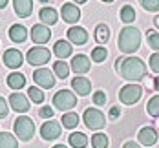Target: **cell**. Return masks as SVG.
<instances>
[{
	"label": "cell",
	"instance_id": "35",
	"mask_svg": "<svg viewBox=\"0 0 159 148\" xmlns=\"http://www.w3.org/2000/svg\"><path fill=\"white\" fill-rule=\"evenodd\" d=\"M92 99H93V104H95V106H104V104H106V92L99 90V92L93 93Z\"/></svg>",
	"mask_w": 159,
	"mask_h": 148
},
{
	"label": "cell",
	"instance_id": "31",
	"mask_svg": "<svg viewBox=\"0 0 159 148\" xmlns=\"http://www.w3.org/2000/svg\"><path fill=\"white\" fill-rule=\"evenodd\" d=\"M28 95H30V99H31L35 104H42V102H44V92H42L39 86H30Z\"/></svg>",
	"mask_w": 159,
	"mask_h": 148
},
{
	"label": "cell",
	"instance_id": "18",
	"mask_svg": "<svg viewBox=\"0 0 159 148\" xmlns=\"http://www.w3.org/2000/svg\"><path fill=\"white\" fill-rule=\"evenodd\" d=\"M13 9L18 18H28L33 13V0H13Z\"/></svg>",
	"mask_w": 159,
	"mask_h": 148
},
{
	"label": "cell",
	"instance_id": "2",
	"mask_svg": "<svg viewBox=\"0 0 159 148\" xmlns=\"http://www.w3.org/2000/svg\"><path fill=\"white\" fill-rule=\"evenodd\" d=\"M139 46H141V31L135 26L123 28L119 33V38H117V48L126 55H132L139 49Z\"/></svg>",
	"mask_w": 159,
	"mask_h": 148
},
{
	"label": "cell",
	"instance_id": "22",
	"mask_svg": "<svg viewBox=\"0 0 159 148\" xmlns=\"http://www.w3.org/2000/svg\"><path fill=\"white\" fill-rule=\"evenodd\" d=\"M68 143L71 148H86L88 146V135L82 132H71L68 135Z\"/></svg>",
	"mask_w": 159,
	"mask_h": 148
},
{
	"label": "cell",
	"instance_id": "36",
	"mask_svg": "<svg viewBox=\"0 0 159 148\" xmlns=\"http://www.w3.org/2000/svg\"><path fill=\"white\" fill-rule=\"evenodd\" d=\"M150 70L154 71V73H159V51H156V53H152L150 55Z\"/></svg>",
	"mask_w": 159,
	"mask_h": 148
},
{
	"label": "cell",
	"instance_id": "46",
	"mask_svg": "<svg viewBox=\"0 0 159 148\" xmlns=\"http://www.w3.org/2000/svg\"><path fill=\"white\" fill-rule=\"evenodd\" d=\"M73 2H77V4H84L86 0H73Z\"/></svg>",
	"mask_w": 159,
	"mask_h": 148
},
{
	"label": "cell",
	"instance_id": "14",
	"mask_svg": "<svg viewBox=\"0 0 159 148\" xmlns=\"http://www.w3.org/2000/svg\"><path fill=\"white\" fill-rule=\"evenodd\" d=\"M90 57H86L84 53H77L71 57V62H70V68L77 73V75H82V73H88L90 71Z\"/></svg>",
	"mask_w": 159,
	"mask_h": 148
},
{
	"label": "cell",
	"instance_id": "41",
	"mask_svg": "<svg viewBox=\"0 0 159 148\" xmlns=\"http://www.w3.org/2000/svg\"><path fill=\"white\" fill-rule=\"evenodd\" d=\"M154 90H156V92H159V77H156V79H154Z\"/></svg>",
	"mask_w": 159,
	"mask_h": 148
},
{
	"label": "cell",
	"instance_id": "40",
	"mask_svg": "<svg viewBox=\"0 0 159 148\" xmlns=\"http://www.w3.org/2000/svg\"><path fill=\"white\" fill-rule=\"evenodd\" d=\"M123 148H141V145L135 143V141H126V143L123 145Z\"/></svg>",
	"mask_w": 159,
	"mask_h": 148
},
{
	"label": "cell",
	"instance_id": "42",
	"mask_svg": "<svg viewBox=\"0 0 159 148\" xmlns=\"http://www.w3.org/2000/svg\"><path fill=\"white\" fill-rule=\"evenodd\" d=\"M7 2H9V0H0V9H4V7L7 6Z\"/></svg>",
	"mask_w": 159,
	"mask_h": 148
},
{
	"label": "cell",
	"instance_id": "10",
	"mask_svg": "<svg viewBox=\"0 0 159 148\" xmlns=\"http://www.w3.org/2000/svg\"><path fill=\"white\" fill-rule=\"evenodd\" d=\"M159 139V132L154 126H143L141 130L137 132V141L143 146H154Z\"/></svg>",
	"mask_w": 159,
	"mask_h": 148
},
{
	"label": "cell",
	"instance_id": "44",
	"mask_svg": "<svg viewBox=\"0 0 159 148\" xmlns=\"http://www.w3.org/2000/svg\"><path fill=\"white\" fill-rule=\"evenodd\" d=\"M53 148H68V146H66V145H55Z\"/></svg>",
	"mask_w": 159,
	"mask_h": 148
},
{
	"label": "cell",
	"instance_id": "13",
	"mask_svg": "<svg viewBox=\"0 0 159 148\" xmlns=\"http://www.w3.org/2000/svg\"><path fill=\"white\" fill-rule=\"evenodd\" d=\"M68 42L70 44H75V46H82V44H86L88 42V31L84 29V28H80V26H71L68 31Z\"/></svg>",
	"mask_w": 159,
	"mask_h": 148
},
{
	"label": "cell",
	"instance_id": "45",
	"mask_svg": "<svg viewBox=\"0 0 159 148\" xmlns=\"http://www.w3.org/2000/svg\"><path fill=\"white\" fill-rule=\"evenodd\" d=\"M42 4H51V0H40Z\"/></svg>",
	"mask_w": 159,
	"mask_h": 148
},
{
	"label": "cell",
	"instance_id": "5",
	"mask_svg": "<svg viewBox=\"0 0 159 148\" xmlns=\"http://www.w3.org/2000/svg\"><path fill=\"white\" fill-rule=\"evenodd\" d=\"M53 106H57L61 112H71L77 106V95L71 90H59L53 95Z\"/></svg>",
	"mask_w": 159,
	"mask_h": 148
},
{
	"label": "cell",
	"instance_id": "9",
	"mask_svg": "<svg viewBox=\"0 0 159 148\" xmlns=\"http://www.w3.org/2000/svg\"><path fill=\"white\" fill-rule=\"evenodd\" d=\"M33 81L37 82L40 88H53L55 86V75L49 71L48 68H39L33 71Z\"/></svg>",
	"mask_w": 159,
	"mask_h": 148
},
{
	"label": "cell",
	"instance_id": "30",
	"mask_svg": "<svg viewBox=\"0 0 159 148\" xmlns=\"http://www.w3.org/2000/svg\"><path fill=\"white\" fill-rule=\"evenodd\" d=\"M53 71H55V75L59 77V79H68V75H70V66L68 62H64V61H57L55 64H53Z\"/></svg>",
	"mask_w": 159,
	"mask_h": 148
},
{
	"label": "cell",
	"instance_id": "11",
	"mask_svg": "<svg viewBox=\"0 0 159 148\" xmlns=\"http://www.w3.org/2000/svg\"><path fill=\"white\" fill-rule=\"evenodd\" d=\"M2 61H4V64L7 66V68L16 70V68H20L22 62H24V55L20 53V49L7 48L6 51H4V55H2Z\"/></svg>",
	"mask_w": 159,
	"mask_h": 148
},
{
	"label": "cell",
	"instance_id": "34",
	"mask_svg": "<svg viewBox=\"0 0 159 148\" xmlns=\"http://www.w3.org/2000/svg\"><path fill=\"white\" fill-rule=\"evenodd\" d=\"M139 4L143 6V9L150 13H157L159 11V0H139Z\"/></svg>",
	"mask_w": 159,
	"mask_h": 148
},
{
	"label": "cell",
	"instance_id": "26",
	"mask_svg": "<svg viewBox=\"0 0 159 148\" xmlns=\"http://www.w3.org/2000/svg\"><path fill=\"white\" fill-rule=\"evenodd\" d=\"M0 148H18V139L9 132H0Z\"/></svg>",
	"mask_w": 159,
	"mask_h": 148
},
{
	"label": "cell",
	"instance_id": "33",
	"mask_svg": "<svg viewBox=\"0 0 159 148\" xmlns=\"http://www.w3.org/2000/svg\"><path fill=\"white\" fill-rule=\"evenodd\" d=\"M146 40H148V46L154 51H159V33L156 29H148L146 31Z\"/></svg>",
	"mask_w": 159,
	"mask_h": 148
},
{
	"label": "cell",
	"instance_id": "28",
	"mask_svg": "<svg viewBox=\"0 0 159 148\" xmlns=\"http://www.w3.org/2000/svg\"><path fill=\"white\" fill-rule=\"evenodd\" d=\"M146 114L150 115V117L159 119V93L148 99V102H146Z\"/></svg>",
	"mask_w": 159,
	"mask_h": 148
},
{
	"label": "cell",
	"instance_id": "19",
	"mask_svg": "<svg viewBox=\"0 0 159 148\" xmlns=\"http://www.w3.org/2000/svg\"><path fill=\"white\" fill-rule=\"evenodd\" d=\"M53 53L59 57V61H64L73 53V48H71V44L68 40H57L55 46H53Z\"/></svg>",
	"mask_w": 159,
	"mask_h": 148
},
{
	"label": "cell",
	"instance_id": "12",
	"mask_svg": "<svg viewBox=\"0 0 159 148\" xmlns=\"http://www.w3.org/2000/svg\"><path fill=\"white\" fill-rule=\"evenodd\" d=\"M30 37L35 44H46L49 38H51V31L46 24H35L30 31Z\"/></svg>",
	"mask_w": 159,
	"mask_h": 148
},
{
	"label": "cell",
	"instance_id": "25",
	"mask_svg": "<svg viewBox=\"0 0 159 148\" xmlns=\"http://www.w3.org/2000/svg\"><path fill=\"white\" fill-rule=\"evenodd\" d=\"M62 126L64 128H68V130H73V128H77V124L80 123L79 115H77V112H66V114L62 115Z\"/></svg>",
	"mask_w": 159,
	"mask_h": 148
},
{
	"label": "cell",
	"instance_id": "16",
	"mask_svg": "<svg viewBox=\"0 0 159 148\" xmlns=\"http://www.w3.org/2000/svg\"><path fill=\"white\" fill-rule=\"evenodd\" d=\"M61 15H62L64 22L77 24L80 20V9H79V6H75V4H64L62 9H61Z\"/></svg>",
	"mask_w": 159,
	"mask_h": 148
},
{
	"label": "cell",
	"instance_id": "48",
	"mask_svg": "<svg viewBox=\"0 0 159 148\" xmlns=\"http://www.w3.org/2000/svg\"><path fill=\"white\" fill-rule=\"evenodd\" d=\"M157 130H159V119H157Z\"/></svg>",
	"mask_w": 159,
	"mask_h": 148
},
{
	"label": "cell",
	"instance_id": "17",
	"mask_svg": "<svg viewBox=\"0 0 159 148\" xmlns=\"http://www.w3.org/2000/svg\"><path fill=\"white\" fill-rule=\"evenodd\" d=\"M71 90L77 92V95H80V97H86L92 92V82H90V79H86V77H75L71 81Z\"/></svg>",
	"mask_w": 159,
	"mask_h": 148
},
{
	"label": "cell",
	"instance_id": "21",
	"mask_svg": "<svg viewBox=\"0 0 159 148\" xmlns=\"http://www.w3.org/2000/svg\"><path fill=\"white\" fill-rule=\"evenodd\" d=\"M39 18L42 20V24H46V26H53V24H57V20H59V13H57V9H53V7H42L40 11H39Z\"/></svg>",
	"mask_w": 159,
	"mask_h": 148
},
{
	"label": "cell",
	"instance_id": "4",
	"mask_svg": "<svg viewBox=\"0 0 159 148\" xmlns=\"http://www.w3.org/2000/svg\"><path fill=\"white\" fill-rule=\"evenodd\" d=\"M119 101L121 104L125 106H132L135 104L139 99L143 97V86L141 84H135V82H130V84H125L121 90H119Z\"/></svg>",
	"mask_w": 159,
	"mask_h": 148
},
{
	"label": "cell",
	"instance_id": "37",
	"mask_svg": "<svg viewBox=\"0 0 159 148\" xmlns=\"http://www.w3.org/2000/svg\"><path fill=\"white\" fill-rule=\"evenodd\" d=\"M9 114V102L0 95V119H6Z\"/></svg>",
	"mask_w": 159,
	"mask_h": 148
},
{
	"label": "cell",
	"instance_id": "7",
	"mask_svg": "<svg viewBox=\"0 0 159 148\" xmlns=\"http://www.w3.org/2000/svg\"><path fill=\"white\" fill-rule=\"evenodd\" d=\"M26 59L31 66H44L48 64L49 59H51V51L48 48H42V46H35V48L28 49Z\"/></svg>",
	"mask_w": 159,
	"mask_h": 148
},
{
	"label": "cell",
	"instance_id": "24",
	"mask_svg": "<svg viewBox=\"0 0 159 148\" xmlns=\"http://www.w3.org/2000/svg\"><path fill=\"white\" fill-rule=\"evenodd\" d=\"M93 37H95V42L97 44H106L108 40H110V28L106 26V24H99L95 28V33H93Z\"/></svg>",
	"mask_w": 159,
	"mask_h": 148
},
{
	"label": "cell",
	"instance_id": "47",
	"mask_svg": "<svg viewBox=\"0 0 159 148\" xmlns=\"http://www.w3.org/2000/svg\"><path fill=\"white\" fill-rule=\"evenodd\" d=\"M102 2H106V4H108V2H113V0H102Z\"/></svg>",
	"mask_w": 159,
	"mask_h": 148
},
{
	"label": "cell",
	"instance_id": "32",
	"mask_svg": "<svg viewBox=\"0 0 159 148\" xmlns=\"http://www.w3.org/2000/svg\"><path fill=\"white\" fill-rule=\"evenodd\" d=\"M108 57V49L102 48V46H97V48L92 49V61L93 62H104Z\"/></svg>",
	"mask_w": 159,
	"mask_h": 148
},
{
	"label": "cell",
	"instance_id": "27",
	"mask_svg": "<svg viewBox=\"0 0 159 148\" xmlns=\"http://www.w3.org/2000/svg\"><path fill=\"white\" fill-rule=\"evenodd\" d=\"M135 9L130 6V4H126V6H123L121 7V13H119V18L125 22V24H132L134 20H135Z\"/></svg>",
	"mask_w": 159,
	"mask_h": 148
},
{
	"label": "cell",
	"instance_id": "38",
	"mask_svg": "<svg viewBox=\"0 0 159 148\" xmlns=\"http://www.w3.org/2000/svg\"><path fill=\"white\" fill-rule=\"evenodd\" d=\"M39 115H40L42 119H46V121H48V119L53 117V108H51V106H42V108L39 110Z\"/></svg>",
	"mask_w": 159,
	"mask_h": 148
},
{
	"label": "cell",
	"instance_id": "3",
	"mask_svg": "<svg viewBox=\"0 0 159 148\" xmlns=\"http://www.w3.org/2000/svg\"><path fill=\"white\" fill-rule=\"evenodd\" d=\"M13 132L18 137V141H24V143L31 141L33 135H35V123H33V119L28 117V115H18L15 119V123H13Z\"/></svg>",
	"mask_w": 159,
	"mask_h": 148
},
{
	"label": "cell",
	"instance_id": "23",
	"mask_svg": "<svg viewBox=\"0 0 159 148\" xmlns=\"http://www.w3.org/2000/svg\"><path fill=\"white\" fill-rule=\"evenodd\" d=\"M7 86L11 90H22L26 86V75L20 71H11L7 75Z\"/></svg>",
	"mask_w": 159,
	"mask_h": 148
},
{
	"label": "cell",
	"instance_id": "29",
	"mask_svg": "<svg viewBox=\"0 0 159 148\" xmlns=\"http://www.w3.org/2000/svg\"><path fill=\"white\" fill-rule=\"evenodd\" d=\"M108 145H110V139H108L106 133L99 132V133L92 135V146L93 148H108Z\"/></svg>",
	"mask_w": 159,
	"mask_h": 148
},
{
	"label": "cell",
	"instance_id": "15",
	"mask_svg": "<svg viewBox=\"0 0 159 148\" xmlns=\"http://www.w3.org/2000/svg\"><path fill=\"white\" fill-rule=\"evenodd\" d=\"M9 106L15 110L16 114H26L28 110H30V101L26 99V95H22V93H11L9 95Z\"/></svg>",
	"mask_w": 159,
	"mask_h": 148
},
{
	"label": "cell",
	"instance_id": "20",
	"mask_svg": "<svg viewBox=\"0 0 159 148\" xmlns=\"http://www.w3.org/2000/svg\"><path fill=\"white\" fill-rule=\"evenodd\" d=\"M9 38L16 42V44H22V42H26V38H28V29L22 26V24H13L11 28H9Z\"/></svg>",
	"mask_w": 159,
	"mask_h": 148
},
{
	"label": "cell",
	"instance_id": "39",
	"mask_svg": "<svg viewBox=\"0 0 159 148\" xmlns=\"http://www.w3.org/2000/svg\"><path fill=\"white\" fill-rule=\"evenodd\" d=\"M119 114H121V108H119V106H113V108H110V114H108L110 121H115V119L119 117Z\"/></svg>",
	"mask_w": 159,
	"mask_h": 148
},
{
	"label": "cell",
	"instance_id": "6",
	"mask_svg": "<svg viewBox=\"0 0 159 148\" xmlns=\"http://www.w3.org/2000/svg\"><path fill=\"white\" fill-rule=\"evenodd\" d=\"M82 121L90 130H101L106 124V117L99 108H86L84 115H82Z\"/></svg>",
	"mask_w": 159,
	"mask_h": 148
},
{
	"label": "cell",
	"instance_id": "43",
	"mask_svg": "<svg viewBox=\"0 0 159 148\" xmlns=\"http://www.w3.org/2000/svg\"><path fill=\"white\" fill-rule=\"evenodd\" d=\"M154 24H156V28L159 29V15H156V16H154Z\"/></svg>",
	"mask_w": 159,
	"mask_h": 148
},
{
	"label": "cell",
	"instance_id": "1",
	"mask_svg": "<svg viewBox=\"0 0 159 148\" xmlns=\"http://www.w3.org/2000/svg\"><path fill=\"white\" fill-rule=\"evenodd\" d=\"M115 71L121 75V79L130 82L143 81L146 77V64L139 57H119L115 61Z\"/></svg>",
	"mask_w": 159,
	"mask_h": 148
},
{
	"label": "cell",
	"instance_id": "8",
	"mask_svg": "<svg viewBox=\"0 0 159 148\" xmlns=\"http://www.w3.org/2000/svg\"><path fill=\"white\" fill-rule=\"evenodd\" d=\"M61 132H62V124L59 121H44V124L40 126V135L44 141H55L57 137H61Z\"/></svg>",
	"mask_w": 159,
	"mask_h": 148
}]
</instances>
